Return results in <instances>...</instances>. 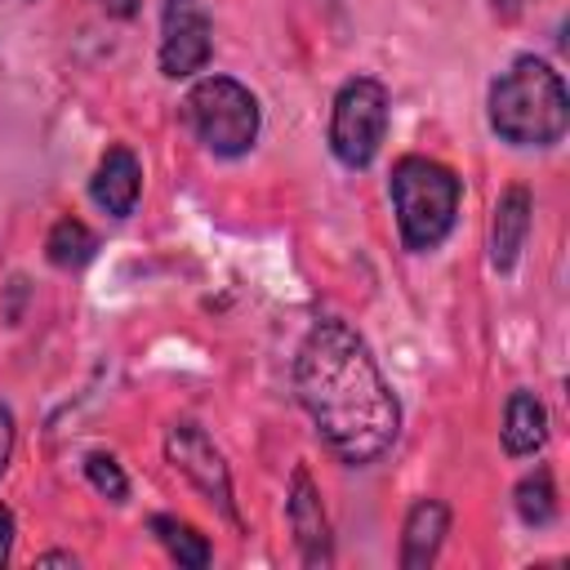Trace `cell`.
I'll use <instances>...</instances> for the list:
<instances>
[{"label": "cell", "instance_id": "6da1fadb", "mask_svg": "<svg viewBox=\"0 0 570 570\" xmlns=\"http://www.w3.org/2000/svg\"><path fill=\"white\" fill-rule=\"evenodd\" d=\"M294 387L343 463H374L401 432V405L379 361L343 321H316L307 330L294 356Z\"/></svg>", "mask_w": 570, "mask_h": 570}, {"label": "cell", "instance_id": "7a4b0ae2", "mask_svg": "<svg viewBox=\"0 0 570 570\" xmlns=\"http://www.w3.org/2000/svg\"><path fill=\"white\" fill-rule=\"evenodd\" d=\"M490 125L512 147H552L570 125V98L561 71L543 58H517L490 85Z\"/></svg>", "mask_w": 570, "mask_h": 570}, {"label": "cell", "instance_id": "3957f363", "mask_svg": "<svg viewBox=\"0 0 570 570\" xmlns=\"http://www.w3.org/2000/svg\"><path fill=\"white\" fill-rule=\"evenodd\" d=\"M459 196H463V183L454 178V169L428 156H401L392 169V205H396L405 249L414 254L436 249L454 227Z\"/></svg>", "mask_w": 570, "mask_h": 570}, {"label": "cell", "instance_id": "277c9868", "mask_svg": "<svg viewBox=\"0 0 570 570\" xmlns=\"http://www.w3.org/2000/svg\"><path fill=\"white\" fill-rule=\"evenodd\" d=\"M183 120L214 156H240L258 138V98L232 76H205L183 98Z\"/></svg>", "mask_w": 570, "mask_h": 570}, {"label": "cell", "instance_id": "5b68a950", "mask_svg": "<svg viewBox=\"0 0 570 570\" xmlns=\"http://www.w3.org/2000/svg\"><path fill=\"white\" fill-rule=\"evenodd\" d=\"M387 134V89L374 76H356L338 89L330 116V147L347 169H365Z\"/></svg>", "mask_w": 570, "mask_h": 570}, {"label": "cell", "instance_id": "8992f818", "mask_svg": "<svg viewBox=\"0 0 570 570\" xmlns=\"http://www.w3.org/2000/svg\"><path fill=\"white\" fill-rule=\"evenodd\" d=\"M165 454H169V463H174L227 521H236L232 472H227V463H223V450L205 436V428H196V423H174L169 436H165Z\"/></svg>", "mask_w": 570, "mask_h": 570}, {"label": "cell", "instance_id": "52a82bcc", "mask_svg": "<svg viewBox=\"0 0 570 570\" xmlns=\"http://www.w3.org/2000/svg\"><path fill=\"white\" fill-rule=\"evenodd\" d=\"M209 13L200 0H165L160 9V71L183 80L209 62Z\"/></svg>", "mask_w": 570, "mask_h": 570}, {"label": "cell", "instance_id": "ba28073f", "mask_svg": "<svg viewBox=\"0 0 570 570\" xmlns=\"http://www.w3.org/2000/svg\"><path fill=\"white\" fill-rule=\"evenodd\" d=\"M285 512H289V530H294V539H298L303 566H330V557H334V552H330V521H325L321 490H316V481L307 476V468H294Z\"/></svg>", "mask_w": 570, "mask_h": 570}, {"label": "cell", "instance_id": "9c48e42d", "mask_svg": "<svg viewBox=\"0 0 570 570\" xmlns=\"http://www.w3.org/2000/svg\"><path fill=\"white\" fill-rule=\"evenodd\" d=\"M138 191H142V169H138V156L129 147H111L94 178H89V196L98 200V209H107L111 218H129L134 205H138Z\"/></svg>", "mask_w": 570, "mask_h": 570}, {"label": "cell", "instance_id": "30bf717a", "mask_svg": "<svg viewBox=\"0 0 570 570\" xmlns=\"http://www.w3.org/2000/svg\"><path fill=\"white\" fill-rule=\"evenodd\" d=\"M450 530V508L441 499H419L405 517V534H401V566L405 570H423L436 561L441 539Z\"/></svg>", "mask_w": 570, "mask_h": 570}, {"label": "cell", "instance_id": "8fae6325", "mask_svg": "<svg viewBox=\"0 0 570 570\" xmlns=\"http://www.w3.org/2000/svg\"><path fill=\"white\" fill-rule=\"evenodd\" d=\"M530 232V191L525 187H508L494 205V223H490V263L499 272H508L525 245Z\"/></svg>", "mask_w": 570, "mask_h": 570}, {"label": "cell", "instance_id": "7c38bea8", "mask_svg": "<svg viewBox=\"0 0 570 570\" xmlns=\"http://www.w3.org/2000/svg\"><path fill=\"white\" fill-rule=\"evenodd\" d=\"M548 441V414L534 392H512L503 410V450L508 454H534Z\"/></svg>", "mask_w": 570, "mask_h": 570}, {"label": "cell", "instance_id": "4fadbf2b", "mask_svg": "<svg viewBox=\"0 0 570 570\" xmlns=\"http://www.w3.org/2000/svg\"><path fill=\"white\" fill-rule=\"evenodd\" d=\"M45 254L53 267H85L98 254V236L80 218H58L49 240H45Z\"/></svg>", "mask_w": 570, "mask_h": 570}, {"label": "cell", "instance_id": "5bb4252c", "mask_svg": "<svg viewBox=\"0 0 570 570\" xmlns=\"http://www.w3.org/2000/svg\"><path fill=\"white\" fill-rule=\"evenodd\" d=\"M151 534L165 543V552H169L178 566H187V570L209 566V543H205V534H200L196 525H187V521H178V517H151Z\"/></svg>", "mask_w": 570, "mask_h": 570}, {"label": "cell", "instance_id": "9a60e30c", "mask_svg": "<svg viewBox=\"0 0 570 570\" xmlns=\"http://www.w3.org/2000/svg\"><path fill=\"white\" fill-rule=\"evenodd\" d=\"M517 512L525 525H548L557 517V490H552V476L548 468L530 472L521 485H517Z\"/></svg>", "mask_w": 570, "mask_h": 570}, {"label": "cell", "instance_id": "2e32d148", "mask_svg": "<svg viewBox=\"0 0 570 570\" xmlns=\"http://www.w3.org/2000/svg\"><path fill=\"white\" fill-rule=\"evenodd\" d=\"M85 472H89L94 490L107 494L111 503H120V499L129 494V481H125V472H120V463H116L111 454H89V459H85Z\"/></svg>", "mask_w": 570, "mask_h": 570}, {"label": "cell", "instance_id": "e0dca14e", "mask_svg": "<svg viewBox=\"0 0 570 570\" xmlns=\"http://www.w3.org/2000/svg\"><path fill=\"white\" fill-rule=\"evenodd\" d=\"M9 454H13V410L0 401V476L9 468Z\"/></svg>", "mask_w": 570, "mask_h": 570}, {"label": "cell", "instance_id": "ac0fdd59", "mask_svg": "<svg viewBox=\"0 0 570 570\" xmlns=\"http://www.w3.org/2000/svg\"><path fill=\"white\" fill-rule=\"evenodd\" d=\"M9 548H13V517L9 508H0V566L9 561Z\"/></svg>", "mask_w": 570, "mask_h": 570}, {"label": "cell", "instance_id": "d6986e66", "mask_svg": "<svg viewBox=\"0 0 570 570\" xmlns=\"http://www.w3.org/2000/svg\"><path fill=\"white\" fill-rule=\"evenodd\" d=\"M107 13H116V18H129L134 9H138V0H98Z\"/></svg>", "mask_w": 570, "mask_h": 570}, {"label": "cell", "instance_id": "ffe728a7", "mask_svg": "<svg viewBox=\"0 0 570 570\" xmlns=\"http://www.w3.org/2000/svg\"><path fill=\"white\" fill-rule=\"evenodd\" d=\"M530 0H494V9H499V18H517L521 9H525Z\"/></svg>", "mask_w": 570, "mask_h": 570}, {"label": "cell", "instance_id": "44dd1931", "mask_svg": "<svg viewBox=\"0 0 570 570\" xmlns=\"http://www.w3.org/2000/svg\"><path fill=\"white\" fill-rule=\"evenodd\" d=\"M40 566H76V557H67V552H45Z\"/></svg>", "mask_w": 570, "mask_h": 570}]
</instances>
